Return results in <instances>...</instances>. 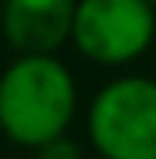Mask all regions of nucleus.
<instances>
[{
	"label": "nucleus",
	"mask_w": 156,
	"mask_h": 159,
	"mask_svg": "<svg viewBox=\"0 0 156 159\" xmlns=\"http://www.w3.org/2000/svg\"><path fill=\"white\" fill-rule=\"evenodd\" d=\"M41 159H82L75 142H64V139H51L41 146Z\"/></svg>",
	"instance_id": "39448f33"
},
{
	"label": "nucleus",
	"mask_w": 156,
	"mask_h": 159,
	"mask_svg": "<svg viewBox=\"0 0 156 159\" xmlns=\"http://www.w3.org/2000/svg\"><path fill=\"white\" fill-rule=\"evenodd\" d=\"M71 34L78 48L95 61H129L153 37L149 0H82Z\"/></svg>",
	"instance_id": "7ed1b4c3"
},
{
	"label": "nucleus",
	"mask_w": 156,
	"mask_h": 159,
	"mask_svg": "<svg viewBox=\"0 0 156 159\" xmlns=\"http://www.w3.org/2000/svg\"><path fill=\"white\" fill-rule=\"evenodd\" d=\"M92 139L109 159H156V85L125 78L95 98Z\"/></svg>",
	"instance_id": "f03ea898"
},
{
	"label": "nucleus",
	"mask_w": 156,
	"mask_h": 159,
	"mask_svg": "<svg viewBox=\"0 0 156 159\" xmlns=\"http://www.w3.org/2000/svg\"><path fill=\"white\" fill-rule=\"evenodd\" d=\"M149 3H156V0H149Z\"/></svg>",
	"instance_id": "423d86ee"
},
{
	"label": "nucleus",
	"mask_w": 156,
	"mask_h": 159,
	"mask_svg": "<svg viewBox=\"0 0 156 159\" xmlns=\"http://www.w3.org/2000/svg\"><path fill=\"white\" fill-rule=\"evenodd\" d=\"M75 0H3V31L17 51H54L75 27Z\"/></svg>",
	"instance_id": "20e7f679"
},
{
	"label": "nucleus",
	"mask_w": 156,
	"mask_h": 159,
	"mask_svg": "<svg viewBox=\"0 0 156 159\" xmlns=\"http://www.w3.org/2000/svg\"><path fill=\"white\" fill-rule=\"evenodd\" d=\"M71 78L51 58H24L0 81V122L24 146H44L58 139L71 119Z\"/></svg>",
	"instance_id": "f257e3e1"
}]
</instances>
